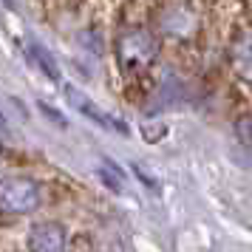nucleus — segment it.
<instances>
[{
    "label": "nucleus",
    "instance_id": "9",
    "mask_svg": "<svg viewBox=\"0 0 252 252\" xmlns=\"http://www.w3.org/2000/svg\"><path fill=\"white\" fill-rule=\"evenodd\" d=\"M0 130H6V122H3V116H0Z\"/></svg>",
    "mask_w": 252,
    "mask_h": 252
},
{
    "label": "nucleus",
    "instance_id": "8",
    "mask_svg": "<svg viewBox=\"0 0 252 252\" xmlns=\"http://www.w3.org/2000/svg\"><path fill=\"white\" fill-rule=\"evenodd\" d=\"M99 179H102V182L114 190V193H122V173L116 170V164H111V161H108L105 167H99Z\"/></svg>",
    "mask_w": 252,
    "mask_h": 252
},
{
    "label": "nucleus",
    "instance_id": "3",
    "mask_svg": "<svg viewBox=\"0 0 252 252\" xmlns=\"http://www.w3.org/2000/svg\"><path fill=\"white\" fill-rule=\"evenodd\" d=\"M43 201V190L29 176H0V213L26 216L34 213Z\"/></svg>",
    "mask_w": 252,
    "mask_h": 252
},
{
    "label": "nucleus",
    "instance_id": "5",
    "mask_svg": "<svg viewBox=\"0 0 252 252\" xmlns=\"http://www.w3.org/2000/svg\"><path fill=\"white\" fill-rule=\"evenodd\" d=\"M65 96H68V102L74 105V108H77L82 116H88V119H91V122H96L99 127H116V130H122V133H125V125H122L119 119L108 116L102 108H99V105H94L91 99H88L82 91H77L74 85H65Z\"/></svg>",
    "mask_w": 252,
    "mask_h": 252
},
{
    "label": "nucleus",
    "instance_id": "4",
    "mask_svg": "<svg viewBox=\"0 0 252 252\" xmlns=\"http://www.w3.org/2000/svg\"><path fill=\"white\" fill-rule=\"evenodd\" d=\"M29 252H65L68 250V232L60 221H40L29 229Z\"/></svg>",
    "mask_w": 252,
    "mask_h": 252
},
{
    "label": "nucleus",
    "instance_id": "1",
    "mask_svg": "<svg viewBox=\"0 0 252 252\" xmlns=\"http://www.w3.org/2000/svg\"><path fill=\"white\" fill-rule=\"evenodd\" d=\"M204 14L195 0H167L156 14V34L173 43H190L201 32Z\"/></svg>",
    "mask_w": 252,
    "mask_h": 252
},
{
    "label": "nucleus",
    "instance_id": "2",
    "mask_svg": "<svg viewBox=\"0 0 252 252\" xmlns=\"http://www.w3.org/2000/svg\"><path fill=\"white\" fill-rule=\"evenodd\" d=\"M156 57H159V37L150 29L133 26L122 32L116 40V60L125 74H142V71L153 68Z\"/></svg>",
    "mask_w": 252,
    "mask_h": 252
},
{
    "label": "nucleus",
    "instance_id": "6",
    "mask_svg": "<svg viewBox=\"0 0 252 252\" xmlns=\"http://www.w3.org/2000/svg\"><path fill=\"white\" fill-rule=\"evenodd\" d=\"M232 65L244 80L252 82V34H244L235 40V48H232Z\"/></svg>",
    "mask_w": 252,
    "mask_h": 252
},
{
    "label": "nucleus",
    "instance_id": "7",
    "mask_svg": "<svg viewBox=\"0 0 252 252\" xmlns=\"http://www.w3.org/2000/svg\"><path fill=\"white\" fill-rule=\"evenodd\" d=\"M29 51H32V57H34L37 65L48 74V80H60V71H57V65H54V60L48 57V51H43L40 46H32Z\"/></svg>",
    "mask_w": 252,
    "mask_h": 252
}]
</instances>
